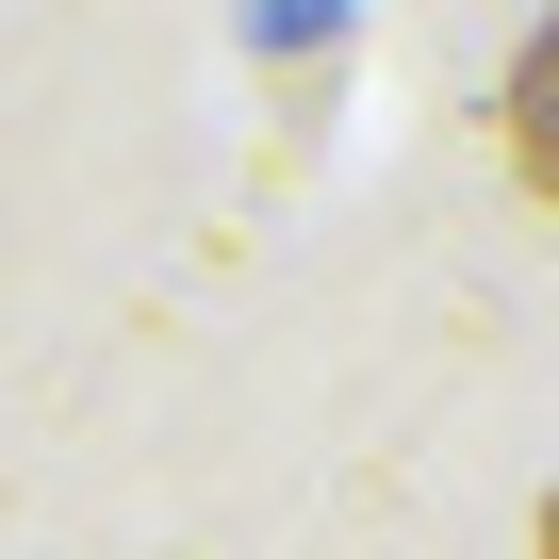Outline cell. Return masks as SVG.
<instances>
[{
	"mask_svg": "<svg viewBox=\"0 0 559 559\" xmlns=\"http://www.w3.org/2000/svg\"><path fill=\"white\" fill-rule=\"evenodd\" d=\"M493 116H510V181H526V198L559 214V17H543V34L510 50V99H493Z\"/></svg>",
	"mask_w": 559,
	"mask_h": 559,
	"instance_id": "cell-1",
	"label": "cell"
},
{
	"mask_svg": "<svg viewBox=\"0 0 559 559\" xmlns=\"http://www.w3.org/2000/svg\"><path fill=\"white\" fill-rule=\"evenodd\" d=\"M526 559H559V493H543V510H526Z\"/></svg>",
	"mask_w": 559,
	"mask_h": 559,
	"instance_id": "cell-2",
	"label": "cell"
}]
</instances>
